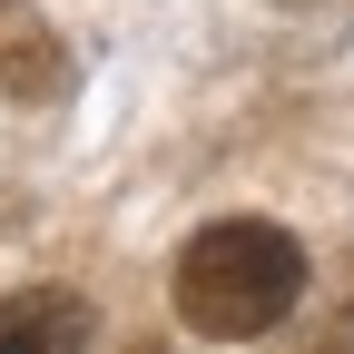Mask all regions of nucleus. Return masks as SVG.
Instances as JSON below:
<instances>
[{
  "label": "nucleus",
  "instance_id": "nucleus-4",
  "mask_svg": "<svg viewBox=\"0 0 354 354\" xmlns=\"http://www.w3.org/2000/svg\"><path fill=\"white\" fill-rule=\"evenodd\" d=\"M325 354H354V344H325Z\"/></svg>",
  "mask_w": 354,
  "mask_h": 354
},
{
  "label": "nucleus",
  "instance_id": "nucleus-1",
  "mask_svg": "<svg viewBox=\"0 0 354 354\" xmlns=\"http://www.w3.org/2000/svg\"><path fill=\"white\" fill-rule=\"evenodd\" d=\"M305 295V246L266 216H216V227L187 236L177 256V315H187L207 344H256L295 315Z\"/></svg>",
  "mask_w": 354,
  "mask_h": 354
},
{
  "label": "nucleus",
  "instance_id": "nucleus-2",
  "mask_svg": "<svg viewBox=\"0 0 354 354\" xmlns=\"http://www.w3.org/2000/svg\"><path fill=\"white\" fill-rule=\"evenodd\" d=\"M0 354H99V315L69 286H30L0 295Z\"/></svg>",
  "mask_w": 354,
  "mask_h": 354
},
{
  "label": "nucleus",
  "instance_id": "nucleus-6",
  "mask_svg": "<svg viewBox=\"0 0 354 354\" xmlns=\"http://www.w3.org/2000/svg\"><path fill=\"white\" fill-rule=\"evenodd\" d=\"M138 354H158V344H138Z\"/></svg>",
  "mask_w": 354,
  "mask_h": 354
},
{
  "label": "nucleus",
  "instance_id": "nucleus-3",
  "mask_svg": "<svg viewBox=\"0 0 354 354\" xmlns=\"http://www.w3.org/2000/svg\"><path fill=\"white\" fill-rule=\"evenodd\" d=\"M69 88V50H59V30L30 10V0H0V99H20V109H39V99H59Z\"/></svg>",
  "mask_w": 354,
  "mask_h": 354
},
{
  "label": "nucleus",
  "instance_id": "nucleus-5",
  "mask_svg": "<svg viewBox=\"0 0 354 354\" xmlns=\"http://www.w3.org/2000/svg\"><path fill=\"white\" fill-rule=\"evenodd\" d=\"M286 10H305V0H286Z\"/></svg>",
  "mask_w": 354,
  "mask_h": 354
}]
</instances>
